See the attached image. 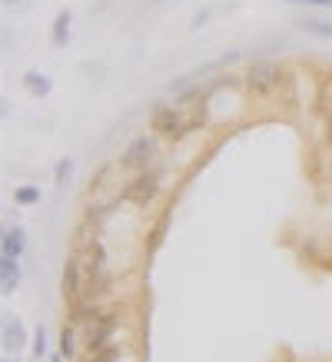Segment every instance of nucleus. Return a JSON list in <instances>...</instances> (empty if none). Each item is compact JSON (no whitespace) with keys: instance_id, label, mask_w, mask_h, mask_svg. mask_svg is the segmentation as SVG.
<instances>
[{"instance_id":"f257e3e1","label":"nucleus","mask_w":332,"mask_h":362,"mask_svg":"<svg viewBox=\"0 0 332 362\" xmlns=\"http://www.w3.org/2000/svg\"><path fill=\"white\" fill-rule=\"evenodd\" d=\"M156 160H160V136L150 130V133H140L136 140L126 143V150L120 153V170L130 176L143 173L150 166H160Z\"/></svg>"},{"instance_id":"f03ea898","label":"nucleus","mask_w":332,"mask_h":362,"mask_svg":"<svg viewBox=\"0 0 332 362\" xmlns=\"http://www.w3.org/2000/svg\"><path fill=\"white\" fill-rule=\"evenodd\" d=\"M160 189H163V180H160V166H150L143 173H133L120 189V199L123 203H130L136 209H146L153 206L156 197H160Z\"/></svg>"},{"instance_id":"7ed1b4c3","label":"nucleus","mask_w":332,"mask_h":362,"mask_svg":"<svg viewBox=\"0 0 332 362\" xmlns=\"http://www.w3.org/2000/svg\"><path fill=\"white\" fill-rule=\"evenodd\" d=\"M150 130H153L160 140H183L193 127H189V117L183 107L156 103L153 113H150Z\"/></svg>"},{"instance_id":"20e7f679","label":"nucleus","mask_w":332,"mask_h":362,"mask_svg":"<svg viewBox=\"0 0 332 362\" xmlns=\"http://www.w3.org/2000/svg\"><path fill=\"white\" fill-rule=\"evenodd\" d=\"M283 83H286V70L279 64H273V60H253V64L246 66V87L256 97H269Z\"/></svg>"},{"instance_id":"39448f33","label":"nucleus","mask_w":332,"mask_h":362,"mask_svg":"<svg viewBox=\"0 0 332 362\" xmlns=\"http://www.w3.org/2000/svg\"><path fill=\"white\" fill-rule=\"evenodd\" d=\"M117 326H120V319L113 316L110 309H107V313H100L97 319L83 322V326L77 329V332H83V349H87V352H100V349H107V346H113Z\"/></svg>"},{"instance_id":"423d86ee","label":"nucleus","mask_w":332,"mask_h":362,"mask_svg":"<svg viewBox=\"0 0 332 362\" xmlns=\"http://www.w3.org/2000/svg\"><path fill=\"white\" fill-rule=\"evenodd\" d=\"M60 293H64V303H77L83 296V266H80L77 256H70L64 263V276H60Z\"/></svg>"},{"instance_id":"0eeeda50","label":"nucleus","mask_w":332,"mask_h":362,"mask_svg":"<svg viewBox=\"0 0 332 362\" xmlns=\"http://www.w3.org/2000/svg\"><path fill=\"white\" fill-rule=\"evenodd\" d=\"M0 286H4V296H11L13 289L20 286V263H17V256H4L0 252Z\"/></svg>"},{"instance_id":"6e6552de","label":"nucleus","mask_w":332,"mask_h":362,"mask_svg":"<svg viewBox=\"0 0 332 362\" xmlns=\"http://www.w3.org/2000/svg\"><path fill=\"white\" fill-rule=\"evenodd\" d=\"M0 252H4V256H17V259H20V252H23V230H20V226H7V230H4Z\"/></svg>"},{"instance_id":"1a4fd4ad","label":"nucleus","mask_w":332,"mask_h":362,"mask_svg":"<svg viewBox=\"0 0 332 362\" xmlns=\"http://www.w3.org/2000/svg\"><path fill=\"white\" fill-rule=\"evenodd\" d=\"M50 40H54V47H66V40H70V11H57Z\"/></svg>"},{"instance_id":"9d476101","label":"nucleus","mask_w":332,"mask_h":362,"mask_svg":"<svg viewBox=\"0 0 332 362\" xmlns=\"http://www.w3.org/2000/svg\"><path fill=\"white\" fill-rule=\"evenodd\" d=\"M23 87L30 90L33 97H47V93L54 90V83H50V77H44V74H37V70H27V74H23Z\"/></svg>"},{"instance_id":"9b49d317","label":"nucleus","mask_w":332,"mask_h":362,"mask_svg":"<svg viewBox=\"0 0 332 362\" xmlns=\"http://www.w3.org/2000/svg\"><path fill=\"white\" fill-rule=\"evenodd\" d=\"M23 342H27V336H23V326H20V319H7V322H4V346H7V349H20Z\"/></svg>"},{"instance_id":"f8f14e48","label":"nucleus","mask_w":332,"mask_h":362,"mask_svg":"<svg viewBox=\"0 0 332 362\" xmlns=\"http://www.w3.org/2000/svg\"><path fill=\"white\" fill-rule=\"evenodd\" d=\"M296 23L306 33H312V37H322V40H329L332 37V23L329 21H319V17H299Z\"/></svg>"},{"instance_id":"ddd939ff","label":"nucleus","mask_w":332,"mask_h":362,"mask_svg":"<svg viewBox=\"0 0 332 362\" xmlns=\"http://www.w3.org/2000/svg\"><path fill=\"white\" fill-rule=\"evenodd\" d=\"M73 339H77V326L70 322V326H64V329H60V342H57V352H60L64 359H70V356L77 352V346H73Z\"/></svg>"},{"instance_id":"4468645a","label":"nucleus","mask_w":332,"mask_h":362,"mask_svg":"<svg viewBox=\"0 0 332 362\" xmlns=\"http://www.w3.org/2000/svg\"><path fill=\"white\" fill-rule=\"evenodd\" d=\"M13 203L17 206H37L40 203V187H17L13 189Z\"/></svg>"},{"instance_id":"2eb2a0df","label":"nucleus","mask_w":332,"mask_h":362,"mask_svg":"<svg viewBox=\"0 0 332 362\" xmlns=\"http://www.w3.org/2000/svg\"><path fill=\"white\" fill-rule=\"evenodd\" d=\"M123 359V349L120 346H107L100 352H87V362H120Z\"/></svg>"},{"instance_id":"dca6fc26","label":"nucleus","mask_w":332,"mask_h":362,"mask_svg":"<svg viewBox=\"0 0 332 362\" xmlns=\"http://www.w3.org/2000/svg\"><path fill=\"white\" fill-rule=\"evenodd\" d=\"M70 173H73V163H70V160H57V166H54V183H57V187H64L66 180H70Z\"/></svg>"},{"instance_id":"f3484780","label":"nucleus","mask_w":332,"mask_h":362,"mask_svg":"<svg viewBox=\"0 0 332 362\" xmlns=\"http://www.w3.org/2000/svg\"><path fill=\"white\" fill-rule=\"evenodd\" d=\"M30 352L40 359V356H47V332L44 329H37L33 332V346H30Z\"/></svg>"},{"instance_id":"a211bd4d","label":"nucleus","mask_w":332,"mask_h":362,"mask_svg":"<svg viewBox=\"0 0 332 362\" xmlns=\"http://www.w3.org/2000/svg\"><path fill=\"white\" fill-rule=\"evenodd\" d=\"M292 4H316V7H332V0H292Z\"/></svg>"},{"instance_id":"6ab92c4d","label":"nucleus","mask_w":332,"mask_h":362,"mask_svg":"<svg viewBox=\"0 0 332 362\" xmlns=\"http://www.w3.org/2000/svg\"><path fill=\"white\" fill-rule=\"evenodd\" d=\"M206 21H210V11H203V13H199L196 21H193V27H203V23H206Z\"/></svg>"},{"instance_id":"aec40b11","label":"nucleus","mask_w":332,"mask_h":362,"mask_svg":"<svg viewBox=\"0 0 332 362\" xmlns=\"http://www.w3.org/2000/svg\"><path fill=\"white\" fill-rule=\"evenodd\" d=\"M50 362H64V356H60V352H57V356H50Z\"/></svg>"},{"instance_id":"412c9836","label":"nucleus","mask_w":332,"mask_h":362,"mask_svg":"<svg viewBox=\"0 0 332 362\" xmlns=\"http://www.w3.org/2000/svg\"><path fill=\"white\" fill-rule=\"evenodd\" d=\"M4 4H17V0H4Z\"/></svg>"},{"instance_id":"4be33fe9","label":"nucleus","mask_w":332,"mask_h":362,"mask_svg":"<svg viewBox=\"0 0 332 362\" xmlns=\"http://www.w3.org/2000/svg\"><path fill=\"white\" fill-rule=\"evenodd\" d=\"M153 4H160V0H153Z\"/></svg>"},{"instance_id":"5701e85b","label":"nucleus","mask_w":332,"mask_h":362,"mask_svg":"<svg viewBox=\"0 0 332 362\" xmlns=\"http://www.w3.org/2000/svg\"><path fill=\"white\" fill-rule=\"evenodd\" d=\"M4 362H11V359H4Z\"/></svg>"}]
</instances>
